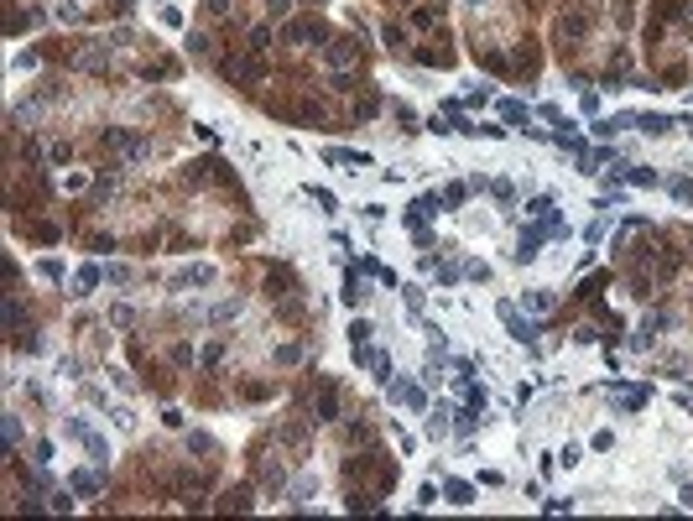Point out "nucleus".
Returning <instances> with one entry per match:
<instances>
[{
	"instance_id": "31",
	"label": "nucleus",
	"mask_w": 693,
	"mask_h": 521,
	"mask_svg": "<svg viewBox=\"0 0 693 521\" xmlns=\"http://www.w3.org/2000/svg\"><path fill=\"white\" fill-rule=\"evenodd\" d=\"M47 511H73V501H68V490H58V496L47 501Z\"/></svg>"
},
{
	"instance_id": "33",
	"label": "nucleus",
	"mask_w": 693,
	"mask_h": 521,
	"mask_svg": "<svg viewBox=\"0 0 693 521\" xmlns=\"http://www.w3.org/2000/svg\"><path fill=\"white\" fill-rule=\"evenodd\" d=\"M677 501H683V511H693V485H683V490H677Z\"/></svg>"
},
{
	"instance_id": "21",
	"label": "nucleus",
	"mask_w": 693,
	"mask_h": 521,
	"mask_svg": "<svg viewBox=\"0 0 693 521\" xmlns=\"http://www.w3.org/2000/svg\"><path fill=\"white\" fill-rule=\"evenodd\" d=\"M370 333H376V324H370V318H355L350 324V344H365Z\"/></svg>"
},
{
	"instance_id": "9",
	"label": "nucleus",
	"mask_w": 693,
	"mask_h": 521,
	"mask_svg": "<svg viewBox=\"0 0 693 521\" xmlns=\"http://www.w3.org/2000/svg\"><path fill=\"white\" fill-rule=\"evenodd\" d=\"M313 496H318V474H302V479H298V485H292V490H287V501H292V505H298V511H302V505H313Z\"/></svg>"
},
{
	"instance_id": "30",
	"label": "nucleus",
	"mask_w": 693,
	"mask_h": 521,
	"mask_svg": "<svg viewBox=\"0 0 693 521\" xmlns=\"http://www.w3.org/2000/svg\"><path fill=\"white\" fill-rule=\"evenodd\" d=\"M459 276H464V271H459V266H438V282H443V287H454V282H459Z\"/></svg>"
},
{
	"instance_id": "11",
	"label": "nucleus",
	"mask_w": 693,
	"mask_h": 521,
	"mask_svg": "<svg viewBox=\"0 0 693 521\" xmlns=\"http://www.w3.org/2000/svg\"><path fill=\"white\" fill-rule=\"evenodd\" d=\"M443 496L448 505H474V485L470 479H443Z\"/></svg>"
},
{
	"instance_id": "15",
	"label": "nucleus",
	"mask_w": 693,
	"mask_h": 521,
	"mask_svg": "<svg viewBox=\"0 0 693 521\" xmlns=\"http://www.w3.org/2000/svg\"><path fill=\"white\" fill-rule=\"evenodd\" d=\"M522 302H527V313H548V308H553V292H548V287H532Z\"/></svg>"
},
{
	"instance_id": "14",
	"label": "nucleus",
	"mask_w": 693,
	"mask_h": 521,
	"mask_svg": "<svg viewBox=\"0 0 693 521\" xmlns=\"http://www.w3.org/2000/svg\"><path fill=\"white\" fill-rule=\"evenodd\" d=\"M84 448H89V459H94V464H110V443H104V438L94 433V427L84 433Z\"/></svg>"
},
{
	"instance_id": "5",
	"label": "nucleus",
	"mask_w": 693,
	"mask_h": 521,
	"mask_svg": "<svg viewBox=\"0 0 693 521\" xmlns=\"http://www.w3.org/2000/svg\"><path fill=\"white\" fill-rule=\"evenodd\" d=\"M104 146H115V152H120V157H130V162H141V157L152 152L146 141H136V136H120V130H110V136H104Z\"/></svg>"
},
{
	"instance_id": "3",
	"label": "nucleus",
	"mask_w": 693,
	"mask_h": 521,
	"mask_svg": "<svg viewBox=\"0 0 693 521\" xmlns=\"http://www.w3.org/2000/svg\"><path fill=\"white\" fill-rule=\"evenodd\" d=\"M214 276H219V271H214L209 261H204V266H183V271L172 276V287H178V292H183V287H209Z\"/></svg>"
},
{
	"instance_id": "4",
	"label": "nucleus",
	"mask_w": 693,
	"mask_h": 521,
	"mask_svg": "<svg viewBox=\"0 0 693 521\" xmlns=\"http://www.w3.org/2000/svg\"><path fill=\"white\" fill-rule=\"evenodd\" d=\"M496 110H501V120H505L511 130H532V110H527L522 99H501Z\"/></svg>"
},
{
	"instance_id": "6",
	"label": "nucleus",
	"mask_w": 693,
	"mask_h": 521,
	"mask_svg": "<svg viewBox=\"0 0 693 521\" xmlns=\"http://www.w3.org/2000/svg\"><path fill=\"white\" fill-rule=\"evenodd\" d=\"M391 396H396L402 407H412V412H422V407H428V391H422L417 381H402V386H391Z\"/></svg>"
},
{
	"instance_id": "20",
	"label": "nucleus",
	"mask_w": 693,
	"mask_h": 521,
	"mask_svg": "<svg viewBox=\"0 0 693 521\" xmlns=\"http://www.w3.org/2000/svg\"><path fill=\"white\" fill-rule=\"evenodd\" d=\"M553 209H558V204H553V193H537V198L527 204V214H532V219H542V214H553Z\"/></svg>"
},
{
	"instance_id": "2",
	"label": "nucleus",
	"mask_w": 693,
	"mask_h": 521,
	"mask_svg": "<svg viewBox=\"0 0 693 521\" xmlns=\"http://www.w3.org/2000/svg\"><path fill=\"white\" fill-rule=\"evenodd\" d=\"M496 313H501V324H505V333H511L516 344H537V324H532V318H522L516 313V302H496Z\"/></svg>"
},
{
	"instance_id": "10",
	"label": "nucleus",
	"mask_w": 693,
	"mask_h": 521,
	"mask_svg": "<svg viewBox=\"0 0 693 521\" xmlns=\"http://www.w3.org/2000/svg\"><path fill=\"white\" fill-rule=\"evenodd\" d=\"M104 282V271L99 266H78V276H73V298H89V292H94Z\"/></svg>"
},
{
	"instance_id": "27",
	"label": "nucleus",
	"mask_w": 693,
	"mask_h": 521,
	"mask_svg": "<svg viewBox=\"0 0 693 521\" xmlns=\"http://www.w3.org/2000/svg\"><path fill=\"white\" fill-rule=\"evenodd\" d=\"M464 198H470V188H464V183H454V188H448V193H443V204H448V209H459V204H464Z\"/></svg>"
},
{
	"instance_id": "12",
	"label": "nucleus",
	"mask_w": 693,
	"mask_h": 521,
	"mask_svg": "<svg viewBox=\"0 0 693 521\" xmlns=\"http://www.w3.org/2000/svg\"><path fill=\"white\" fill-rule=\"evenodd\" d=\"M324 162H334V167H350V172H355V167H370V157H365V152H339V146H329V152H324Z\"/></svg>"
},
{
	"instance_id": "35",
	"label": "nucleus",
	"mask_w": 693,
	"mask_h": 521,
	"mask_svg": "<svg viewBox=\"0 0 693 521\" xmlns=\"http://www.w3.org/2000/svg\"><path fill=\"white\" fill-rule=\"evenodd\" d=\"M683 130H688V136H693V115H683Z\"/></svg>"
},
{
	"instance_id": "18",
	"label": "nucleus",
	"mask_w": 693,
	"mask_h": 521,
	"mask_svg": "<svg viewBox=\"0 0 693 521\" xmlns=\"http://www.w3.org/2000/svg\"><path fill=\"white\" fill-rule=\"evenodd\" d=\"M668 193L677 204H693V178H668Z\"/></svg>"
},
{
	"instance_id": "28",
	"label": "nucleus",
	"mask_w": 693,
	"mask_h": 521,
	"mask_svg": "<svg viewBox=\"0 0 693 521\" xmlns=\"http://www.w3.org/2000/svg\"><path fill=\"white\" fill-rule=\"evenodd\" d=\"M313 198H318V209H329V214H334V209H339V198H334V193H329V188H313Z\"/></svg>"
},
{
	"instance_id": "32",
	"label": "nucleus",
	"mask_w": 693,
	"mask_h": 521,
	"mask_svg": "<svg viewBox=\"0 0 693 521\" xmlns=\"http://www.w3.org/2000/svg\"><path fill=\"white\" fill-rule=\"evenodd\" d=\"M104 276H110L115 287H125V282H130V266H110V271H104Z\"/></svg>"
},
{
	"instance_id": "19",
	"label": "nucleus",
	"mask_w": 693,
	"mask_h": 521,
	"mask_svg": "<svg viewBox=\"0 0 693 521\" xmlns=\"http://www.w3.org/2000/svg\"><path fill=\"white\" fill-rule=\"evenodd\" d=\"M625 178H631L636 188H657V183H662V178H657V172H651V167H631V172H625Z\"/></svg>"
},
{
	"instance_id": "16",
	"label": "nucleus",
	"mask_w": 693,
	"mask_h": 521,
	"mask_svg": "<svg viewBox=\"0 0 693 521\" xmlns=\"http://www.w3.org/2000/svg\"><path fill=\"white\" fill-rule=\"evenodd\" d=\"M240 308H245L240 298H224V302H214V313H209V318H214V324H230V318H240Z\"/></svg>"
},
{
	"instance_id": "13",
	"label": "nucleus",
	"mask_w": 693,
	"mask_h": 521,
	"mask_svg": "<svg viewBox=\"0 0 693 521\" xmlns=\"http://www.w3.org/2000/svg\"><path fill=\"white\" fill-rule=\"evenodd\" d=\"M636 125H642L646 136H668V130H673V120L662 115V110H646V115H636Z\"/></svg>"
},
{
	"instance_id": "22",
	"label": "nucleus",
	"mask_w": 693,
	"mask_h": 521,
	"mask_svg": "<svg viewBox=\"0 0 693 521\" xmlns=\"http://www.w3.org/2000/svg\"><path fill=\"white\" fill-rule=\"evenodd\" d=\"M16 443H21V417L6 412V448H16Z\"/></svg>"
},
{
	"instance_id": "17",
	"label": "nucleus",
	"mask_w": 693,
	"mask_h": 521,
	"mask_svg": "<svg viewBox=\"0 0 693 521\" xmlns=\"http://www.w3.org/2000/svg\"><path fill=\"white\" fill-rule=\"evenodd\" d=\"M448 422H454L459 433H474V427H479V407H459V412H454Z\"/></svg>"
},
{
	"instance_id": "29",
	"label": "nucleus",
	"mask_w": 693,
	"mask_h": 521,
	"mask_svg": "<svg viewBox=\"0 0 693 521\" xmlns=\"http://www.w3.org/2000/svg\"><path fill=\"white\" fill-rule=\"evenodd\" d=\"M579 110H584V115H599V94H594V89H584V99H579Z\"/></svg>"
},
{
	"instance_id": "23",
	"label": "nucleus",
	"mask_w": 693,
	"mask_h": 521,
	"mask_svg": "<svg viewBox=\"0 0 693 521\" xmlns=\"http://www.w3.org/2000/svg\"><path fill=\"white\" fill-rule=\"evenodd\" d=\"M464 276H470V282H490V266L485 261H464Z\"/></svg>"
},
{
	"instance_id": "1",
	"label": "nucleus",
	"mask_w": 693,
	"mask_h": 521,
	"mask_svg": "<svg viewBox=\"0 0 693 521\" xmlns=\"http://www.w3.org/2000/svg\"><path fill=\"white\" fill-rule=\"evenodd\" d=\"M563 235H568L563 214H558V209H553V214H542V219L532 224V230H522V240H516V261H522V266H527V261H537L542 240H563Z\"/></svg>"
},
{
	"instance_id": "8",
	"label": "nucleus",
	"mask_w": 693,
	"mask_h": 521,
	"mask_svg": "<svg viewBox=\"0 0 693 521\" xmlns=\"http://www.w3.org/2000/svg\"><path fill=\"white\" fill-rule=\"evenodd\" d=\"M428 214H443V193H422L417 204H412L407 224H412V230H417V219H428Z\"/></svg>"
},
{
	"instance_id": "7",
	"label": "nucleus",
	"mask_w": 693,
	"mask_h": 521,
	"mask_svg": "<svg viewBox=\"0 0 693 521\" xmlns=\"http://www.w3.org/2000/svg\"><path fill=\"white\" fill-rule=\"evenodd\" d=\"M68 490H73V496H84V501H94L99 496V474L94 470H73L68 474Z\"/></svg>"
},
{
	"instance_id": "34",
	"label": "nucleus",
	"mask_w": 693,
	"mask_h": 521,
	"mask_svg": "<svg viewBox=\"0 0 693 521\" xmlns=\"http://www.w3.org/2000/svg\"><path fill=\"white\" fill-rule=\"evenodd\" d=\"M677 407H683V412H693V391H677Z\"/></svg>"
},
{
	"instance_id": "24",
	"label": "nucleus",
	"mask_w": 693,
	"mask_h": 521,
	"mask_svg": "<svg viewBox=\"0 0 693 521\" xmlns=\"http://www.w3.org/2000/svg\"><path fill=\"white\" fill-rule=\"evenodd\" d=\"M37 271H42L47 282H63V261H52V256H47V261H37Z\"/></svg>"
},
{
	"instance_id": "26",
	"label": "nucleus",
	"mask_w": 693,
	"mask_h": 521,
	"mask_svg": "<svg viewBox=\"0 0 693 521\" xmlns=\"http://www.w3.org/2000/svg\"><path fill=\"white\" fill-rule=\"evenodd\" d=\"M605 230H610V224H605V219H594L589 230H584V240H589V245H605Z\"/></svg>"
},
{
	"instance_id": "25",
	"label": "nucleus",
	"mask_w": 693,
	"mask_h": 521,
	"mask_svg": "<svg viewBox=\"0 0 693 521\" xmlns=\"http://www.w3.org/2000/svg\"><path fill=\"white\" fill-rule=\"evenodd\" d=\"M490 193H496L501 204H516V188H511V183H505V178H496V183H490Z\"/></svg>"
}]
</instances>
